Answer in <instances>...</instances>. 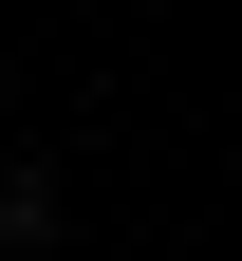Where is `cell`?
<instances>
[{"instance_id":"cell-1","label":"cell","mask_w":242,"mask_h":261,"mask_svg":"<svg viewBox=\"0 0 242 261\" xmlns=\"http://www.w3.org/2000/svg\"><path fill=\"white\" fill-rule=\"evenodd\" d=\"M56 224H75V187H56V168H38V149H19V168H0V261H38V243H56Z\"/></svg>"}]
</instances>
